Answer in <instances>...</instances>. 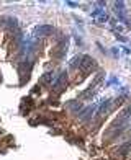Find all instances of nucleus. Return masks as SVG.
<instances>
[{
  "instance_id": "f257e3e1",
  "label": "nucleus",
  "mask_w": 131,
  "mask_h": 160,
  "mask_svg": "<svg viewBox=\"0 0 131 160\" xmlns=\"http://www.w3.org/2000/svg\"><path fill=\"white\" fill-rule=\"evenodd\" d=\"M51 31H53V28H51V26H41V28H38L39 34H49Z\"/></svg>"
},
{
  "instance_id": "f03ea898",
  "label": "nucleus",
  "mask_w": 131,
  "mask_h": 160,
  "mask_svg": "<svg viewBox=\"0 0 131 160\" xmlns=\"http://www.w3.org/2000/svg\"><path fill=\"white\" fill-rule=\"evenodd\" d=\"M64 80H66V75H61L59 80L56 82V88H57V90H61V87H62V83H64Z\"/></svg>"
}]
</instances>
